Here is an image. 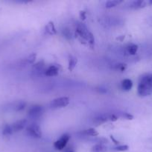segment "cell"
<instances>
[{
  "label": "cell",
  "instance_id": "obj_27",
  "mask_svg": "<svg viewBox=\"0 0 152 152\" xmlns=\"http://www.w3.org/2000/svg\"><path fill=\"white\" fill-rule=\"evenodd\" d=\"M67 152H74L73 151H68Z\"/></svg>",
  "mask_w": 152,
  "mask_h": 152
},
{
  "label": "cell",
  "instance_id": "obj_12",
  "mask_svg": "<svg viewBox=\"0 0 152 152\" xmlns=\"http://www.w3.org/2000/svg\"><path fill=\"white\" fill-rule=\"evenodd\" d=\"M46 32L49 35H55L57 34V30L53 22H49L46 25Z\"/></svg>",
  "mask_w": 152,
  "mask_h": 152
},
{
  "label": "cell",
  "instance_id": "obj_22",
  "mask_svg": "<svg viewBox=\"0 0 152 152\" xmlns=\"http://www.w3.org/2000/svg\"><path fill=\"white\" fill-rule=\"evenodd\" d=\"M121 117H122V118L125 119V120H131L134 119V116H133L132 114H130V113H127V112L122 113V115H121Z\"/></svg>",
  "mask_w": 152,
  "mask_h": 152
},
{
  "label": "cell",
  "instance_id": "obj_8",
  "mask_svg": "<svg viewBox=\"0 0 152 152\" xmlns=\"http://www.w3.org/2000/svg\"><path fill=\"white\" fill-rule=\"evenodd\" d=\"M59 74V68L55 65H51L46 68L44 71V74L46 77H55Z\"/></svg>",
  "mask_w": 152,
  "mask_h": 152
},
{
  "label": "cell",
  "instance_id": "obj_25",
  "mask_svg": "<svg viewBox=\"0 0 152 152\" xmlns=\"http://www.w3.org/2000/svg\"><path fill=\"white\" fill-rule=\"evenodd\" d=\"M86 13H85L84 11H80V17L81 18V19H83V20H84L85 19H86Z\"/></svg>",
  "mask_w": 152,
  "mask_h": 152
},
{
  "label": "cell",
  "instance_id": "obj_5",
  "mask_svg": "<svg viewBox=\"0 0 152 152\" xmlns=\"http://www.w3.org/2000/svg\"><path fill=\"white\" fill-rule=\"evenodd\" d=\"M70 99L68 96H60L55 98L51 102L50 107L52 109H58L66 107L69 104Z\"/></svg>",
  "mask_w": 152,
  "mask_h": 152
},
{
  "label": "cell",
  "instance_id": "obj_2",
  "mask_svg": "<svg viewBox=\"0 0 152 152\" xmlns=\"http://www.w3.org/2000/svg\"><path fill=\"white\" fill-rule=\"evenodd\" d=\"M137 93L140 96H147L152 94V74H146L139 79Z\"/></svg>",
  "mask_w": 152,
  "mask_h": 152
},
{
  "label": "cell",
  "instance_id": "obj_4",
  "mask_svg": "<svg viewBox=\"0 0 152 152\" xmlns=\"http://www.w3.org/2000/svg\"><path fill=\"white\" fill-rule=\"evenodd\" d=\"M44 112V108L40 105H31L28 110V116L31 120H37L40 118Z\"/></svg>",
  "mask_w": 152,
  "mask_h": 152
},
{
  "label": "cell",
  "instance_id": "obj_21",
  "mask_svg": "<svg viewBox=\"0 0 152 152\" xmlns=\"http://www.w3.org/2000/svg\"><path fill=\"white\" fill-rule=\"evenodd\" d=\"M36 59H37V54L36 53H31V55L27 57V59H25L27 63L28 64H33L34 62H35Z\"/></svg>",
  "mask_w": 152,
  "mask_h": 152
},
{
  "label": "cell",
  "instance_id": "obj_24",
  "mask_svg": "<svg viewBox=\"0 0 152 152\" xmlns=\"http://www.w3.org/2000/svg\"><path fill=\"white\" fill-rule=\"evenodd\" d=\"M119 117L115 114H108V120L112 122H115L118 120Z\"/></svg>",
  "mask_w": 152,
  "mask_h": 152
},
{
  "label": "cell",
  "instance_id": "obj_18",
  "mask_svg": "<svg viewBox=\"0 0 152 152\" xmlns=\"http://www.w3.org/2000/svg\"><path fill=\"white\" fill-rule=\"evenodd\" d=\"M122 3V1H119V0H110L107 1L105 4V7L107 8H112V7H115L117 5L120 4Z\"/></svg>",
  "mask_w": 152,
  "mask_h": 152
},
{
  "label": "cell",
  "instance_id": "obj_1",
  "mask_svg": "<svg viewBox=\"0 0 152 152\" xmlns=\"http://www.w3.org/2000/svg\"><path fill=\"white\" fill-rule=\"evenodd\" d=\"M75 36L83 44H88L90 47H93L95 44L94 35L88 30L87 27L81 22H78L76 25Z\"/></svg>",
  "mask_w": 152,
  "mask_h": 152
},
{
  "label": "cell",
  "instance_id": "obj_15",
  "mask_svg": "<svg viewBox=\"0 0 152 152\" xmlns=\"http://www.w3.org/2000/svg\"><path fill=\"white\" fill-rule=\"evenodd\" d=\"M77 58H75L73 56H69V63H68V68L70 71H72L75 68L76 65H77Z\"/></svg>",
  "mask_w": 152,
  "mask_h": 152
},
{
  "label": "cell",
  "instance_id": "obj_13",
  "mask_svg": "<svg viewBox=\"0 0 152 152\" xmlns=\"http://www.w3.org/2000/svg\"><path fill=\"white\" fill-rule=\"evenodd\" d=\"M139 47L137 45L134 44V43H131L128 44L126 47V50L130 55H135L138 51Z\"/></svg>",
  "mask_w": 152,
  "mask_h": 152
},
{
  "label": "cell",
  "instance_id": "obj_6",
  "mask_svg": "<svg viewBox=\"0 0 152 152\" xmlns=\"http://www.w3.org/2000/svg\"><path fill=\"white\" fill-rule=\"evenodd\" d=\"M70 138H71V136L67 133L61 135V137L54 142V147H55V149L59 150V151L64 149L67 145V144H68Z\"/></svg>",
  "mask_w": 152,
  "mask_h": 152
},
{
  "label": "cell",
  "instance_id": "obj_17",
  "mask_svg": "<svg viewBox=\"0 0 152 152\" xmlns=\"http://www.w3.org/2000/svg\"><path fill=\"white\" fill-rule=\"evenodd\" d=\"M83 134L85 135H86V136L93 137L98 136V134H99L98 132L95 129H93V128H89V129L84 130L83 131Z\"/></svg>",
  "mask_w": 152,
  "mask_h": 152
},
{
  "label": "cell",
  "instance_id": "obj_7",
  "mask_svg": "<svg viewBox=\"0 0 152 152\" xmlns=\"http://www.w3.org/2000/svg\"><path fill=\"white\" fill-rule=\"evenodd\" d=\"M27 126V120L25 119H22V120H19L17 121L14 122L11 124L12 130H13V133L16 132H19L25 129Z\"/></svg>",
  "mask_w": 152,
  "mask_h": 152
},
{
  "label": "cell",
  "instance_id": "obj_23",
  "mask_svg": "<svg viewBox=\"0 0 152 152\" xmlns=\"http://www.w3.org/2000/svg\"><path fill=\"white\" fill-rule=\"evenodd\" d=\"M126 67H127L126 64H123V63H119V64H118V65H116V69L119 70V71H122V72L126 69Z\"/></svg>",
  "mask_w": 152,
  "mask_h": 152
},
{
  "label": "cell",
  "instance_id": "obj_9",
  "mask_svg": "<svg viewBox=\"0 0 152 152\" xmlns=\"http://www.w3.org/2000/svg\"><path fill=\"white\" fill-rule=\"evenodd\" d=\"M93 123L96 125H101L108 121V114H100L95 116L93 118Z\"/></svg>",
  "mask_w": 152,
  "mask_h": 152
},
{
  "label": "cell",
  "instance_id": "obj_20",
  "mask_svg": "<svg viewBox=\"0 0 152 152\" xmlns=\"http://www.w3.org/2000/svg\"><path fill=\"white\" fill-rule=\"evenodd\" d=\"M129 149V147L127 145H118L113 148V150L116 151H125Z\"/></svg>",
  "mask_w": 152,
  "mask_h": 152
},
{
  "label": "cell",
  "instance_id": "obj_3",
  "mask_svg": "<svg viewBox=\"0 0 152 152\" xmlns=\"http://www.w3.org/2000/svg\"><path fill=\"white\" fill-rule=\"evenodd\" d=\"M26 132L29 136L35 139H40L42 137V131L40 126L37 123H30L26 127Z\"/></svg>",
  "mask_w": 152,
  "mask_h": 152
},
{
  "label": "cell",
  "instance_id": "obj_10",
  "mask_svg": "<svg viewBox=\"0 0 152 152\" xmlns=\"http://www.w3.org/2000/svg\"><path fill=\"white\" fill-rule=\"evenodd\" d=\"M121 87L122 90L125 91H129L133 88V82L130 79H125L121 83Z\"/></svg>",
  "mask_w": 152,
  "mask_h": 152
},
{
  "label": "cell",
  "instance_id": "obj_11",
  "mask_svg": "<svg viewBox=\"0 0 152 152\" xmlns=\"http://www.w3.org/2000/svg\"><path fill=\"white\" fill-rule=\"evenodd\" d=\"M13 130H12L11 125L10 124H4L2 128V135L4 138H9L11 134H13Z\"/></svg>",
  "mask_w": 152,
  "mask_h": 152
},
{
  "label": "cell",
  "instance_id": "obj_26",
  "mask_svg": "<svg viewBox=\"0 0 152 152\" xmlns=\"http://www.w3.org/2000/svg\"><path fill=\"white\" fill-rule=\"evenodd\" d=\"M110 139H111L112 140H113V142H114V143L116 144V145H119V141L116 140L114 138V137H113V136H110Z\"/></svg>",
  "mask_w": 152,
  "mask_h": 152
},
{
  "label": "cell",
  "instance_id": "obj_14",
  "mask_svg": "<svg viewBox=\"0 0 152 152\" xmlns=\"http://www.w3.org/2000/svg\"><path fill=\"white\" fill-rule=\"evenodd\" d=\"M108 149L104 144H98L93 145L92 148V152H107Z\"/></svg>",
  "mask_w": 152,
  "mask_h": 152
},
{
  "label": "cell",
  "instance_id": "obj_16",
  "mask_svg": "<svg viewBox=\"0 0 152 152\" xmlns=\"http://www.w3.org/2000/svg\"><path fill=\"white\" fill-rule=\"evenodd\" d=\"M25 106H26V102L24 101H19L13 105V109L15 111H20L23 110Z\"/></svg>",
  "mask_w": 152,
  "mask_h": 152
},
{
  "label": "cell",
  "instance_id": "obj_19",
  "mask_svg": "<svg viewBox=\"0 0 152 152\" xmlns=\"http://www.w3.org/2000/svg\"><path fill=\"white\" fill-rule=\"evenodd\" d=\"M145 5H146L145 1L139 0V1H134V2L132 3V4H131V7L134 9H139V8H142V7H145Z\"/></svg>",
  "mask_w": 152,
  "mask_h": 152
}]
</instances>
